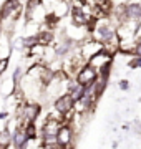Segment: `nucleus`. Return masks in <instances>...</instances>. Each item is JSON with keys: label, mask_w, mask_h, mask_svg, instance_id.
<instances>
[{"label": "nucleus", "mask_w": 141, "mask_h": 149, "mask_svg": "<svg viewBox=\"0 0 141 149\" xmlns=\"http://www.w3.org/2000/svg\"><path fill=\"white\" fill-rule=\"evenodd\" d=\"M75 134H76V131L73 129V126H71L70 123H65L60 128L58 134H57L58 146H61V148H71V144L75 141Z\"/></svg>", "instance_id": "1"}, {"label": "nucleus", "mask_w": 141, "mask_h": 149, "mask_svg": "<svg viewBox=\"0 0 141 149\" xmlns=\"http://www.w3.org/2000/svg\"><path fill=\"white\" fill-rule=\"evenodd\" d=\"M98 76H100V73H98L93 66H90V65L87 63L85 66H82V70H80L78 73H76L75 80L83 86H90L91 83H95V81L98 80Z\"/></svg>", "instance_id": "2"}, {"label": "nucleus", "mask_w": 141, "mask_h": 149, "mask_svg": "<svg viewBox=\"0 0 141 149\" xmlns=\"http://www.w3.org/2000/svg\"><path fill=\"white\" fill-rule=\"evenodd\" d=\"M63 121H57V119H48L45 118L43 124L40 128V138H48V136H57L60 131V128L63 126Z\"/></svg>", "instance_id": "3"}, {"label": "nucleus", "mask_w": 141, "mask_h": 149, "mask_svg": "<svg viewBox=\"0 0 141 149\" xmlns=\"http://www.w3.org/2000/svg\"><path fill=\"white\" fill-rule=\"evenodd\" d=\"M13 148L15 149H23L25 146H27L28 143V136L27 133H25V129L23 128H15V131H13Z\"/></svg>", "instance_id": "4"}, {"label": "nucleus", "mask_w": 141, "mask_h": 149, "mask_svg": "<svg viewBox=\"0 0 141 149\" xmlns=\"http://www.w3.org/2000/svg\"><path fill=\"white\" fill-rule=\"evenodd\" d=\"M126 13H128V18L130 20L141 22V3H138V2H130L126 5Z\"/></svg>", "instance_id": "5"}, {"label": "nucleus", "mask_w": 141, "mask_h": 149, "mask_svg": "<svg viewBox=\"0 0 141 149\" xmlns=\"http://www.w3.org/2000/svg\"><path fill=\"white\" fill-rule=\"evenodd\" d=\"M13 144V134L10 129L0 131V149H8Z\"/></svg>", "instance_id": "6"}, {"label": "nucleus", "mask_w": 141, "mask_h": 149, "mask_svg": "<svg viewBox=\"0 0 141 149\" xmlns=\"http://www.w3.org/2000/svg\"><path fill=\"white\" fill-rule=\"evenodd\" d=\"M20 8V3H18V0H7L5 3H3V7H2V13L0 15H10V13H13V12H17Z\"/></svg>", "instance_id": "7"}, {"label": "nucleus", "mask_w": 141, "mask_h": 149, "mask_svg": "<svg viewBox=\"0 0 141 149\" xmlns=\"http://www.w3.org/2000/svg\"><path fill=\"white\" fill-rule=\"evenodd\" d=\"M23 129H25L28 139H38V138H40V136H38V128H37V124H35V123H28V124H25Z\"/></svg>", "instance_id": "8"}, {"label": "nucleus", "mask_w": 141, "mask_h": 149, "mask_svg": "<svg viewBox=\"0 0 141 149\" xmlns=\"http://www.w3.org/2000/svg\"><path fill=\"white\" fill-rule=\"evenodd\" d=\"M52 33L50 32H42L37 35V40H38V45H48L50 42H52Z\"/></svg>", "instance_id": "9"}, {"label": "nucleus", "mask_w": 141, "mask_h": 149, "mask_svg": "<svg viewBox=\"0 0 141 149\" xmlns=\"http://www.w3.org/2000/svg\"><path fill=\"white\" fill-rule=\"evenodd\" d=\"M128 66H130L131 70H136V68H141V56H138V55H135L133 58L128 61Z\"/></svg>", "instance_id": "10"}, {"label": "nucleus", "mask_w": 141, "mask_h": 149, "mask_svg": "<svg viewBox=\"0 0 141 149\" xmlns=\"http://www.w3.org/2000/svg\"><path fill=\"white\" fill-rule=\"evenodd\" d=\"M118 88L121 91H128V90H130V81H128V80H119L118 81Z\"/></svg>", "instance_id": "11"}, {"label": "nucleus", "mask_w": 141, "mask_h": 149, "mask_svg": "<svg viewBox=\"0 0 141 149\" xmlns=\"http://www.w3.org/2000/svg\"><path fill=\"white\" fill-rule=\"evenodd\" d=\"M7 66H8V58H2L0 60V74L7 70Z\"/></svg>", "instance_id": "12"}, {"label": "nucleus", "mask_w": 141, "mask_h": 149, "mask_svg": "<svg viewBox=\"0 0 141 149\" xmlns=\"http://www.w3.org/2000/svg\"><path fill=\"white\" fill-rule=\"evenodd\" d=\"M135 55H138V56H141V38L136 42V48H135Z\"/></svg>", "instance_id": "13"}, {"label": "nucleus", "mask_w": 141, "mask_h": 149, "mask_svg": "<svg viewBox=\"0 0 141 149\" xmlns=\"http://www.w3.org/2000/svg\"><path fill=\"white\" fill-rule=\"evenodd\" d=\"M8 149H15V148H13V146H12V148H8Z\"/></svg>", "instance_id": "14"}]
</instances>
